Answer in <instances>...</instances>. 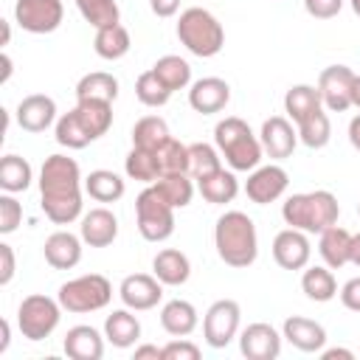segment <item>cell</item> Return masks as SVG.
<instances>
[{
	"label": "cell",
	"instance_id": "56",
	"mask_svg": "<svg viewBox=\"0 0 360 360\" xmlns=\"http://www.w3.org/2000/svg\"><path fill=\"white\" fill-rule=\"evenodd\" d=\"M352 107L360 110V73H354V82H352Z\"/></svg>",
	"mask_w": 360,
	"mask_h": 360
},
{
	"label": "cell",
	"instance_id": "43",
	"mask_svg": "<svg viewBox=\"0 0 360 360\" xmlns=\"http://www.w3.org/2000/svg\"><path fill=\"white\" fill-rule=\"evenodd\" d=\"M135 96H138V101L141 104H146V107H163L169 98H172V90L158 79V73L149 68V70H143L138 79H135Z\"/></svg>",
	"mask_w": 360,
	"mask_h": 360
},
{
	"label": "cell",
	"instance_id": "16",
	"mask_svg": "<svg viewBox=\"0 0 360 360\" xmlns=\"http://www.w3.org/2000/svg\"><path fill=\"white\" fill-rule=\"evenodd\" d=\"M259 141H262V149H264L273 160H284V158H290V155L295 152L298 129H292L290 118H284V115H270V118L262 124Z\"/></svg>",
	"mask_w": 360,
	"mask_h": 360
},
{
	"label": "cell",
	"instance_id": "42",
	"mask_svg": "<svg viewBox=\"0 0 360 360\" xmlns=\"http://www.w3.org/2000/svg\"><path fill=\"white\" fill-rule=\"evenodd\" d=\"M124 172H127L129 180H138V183H155V180L160 177L155 152H149V149H138V146H132V152L127 155V160H124Z\"/></svg>",
	"mask_w": 360,
	"mask_h": 360
},
{
	"label": "cell",
	"instance_id": "5",
	"mask_svg": "<svg viewBox=\"0 0 360 360\" xmlns=\"http://www.w3.org/2000/svg\"><path fill=\"white\" fill-rule=\"evenodd\" d=\"M177 39L188 53H194L200 59H211L222 51L225 31H222L219 20L211 11H205L200 6H191L177 20Z\"/></svg>",
	"mask_w": 360,
	"mask_h": 360
},
{
	"label": "cell",
	"instance_id": "30",
	"mask_svg": "<svg viewBox=\"0 0 360 360\" xmlns=\"http://www.w3.org/2000/svg\"><path fill=\"white\" fill-rule=\"evenodd\" d=\"M84 191H87L96 202H118V200L124 197L127 186H124V180H121L115 172H110V169H96V172H90V174L84 177Z\"/></svg>",
	"mask_w": 360,
	"mask_h": 360
},
{
	"label": "cell",
	"instance_id": "11",
	"mask_svg": "<svg viewBox=\"0 0 360 360\" xmlns=\"http://www.w3.org/2000/svg\"><path fill=\"white\" fill-rule=\"evenodd\" d=\"M352 82L354 70L346 65H329L318 76V93L329 112H346L352 107Z\"/></svg>",
	"mask_w": 360,
	"mask_h": 360
},
{
	"label": "cell",
	"instance_id": "23",
	"mask_svg": "<svg viewBox=\"0 0 360 360\" xmlns=\"http://www.w3.org/2000/svg\"><path fill=\"white\" fill-rule=\"evenodd\" d=\"M152 270H155V276H158L166 287H180V284H186L188 276H191V262H188V256H186L183 250H177V248H163V250H158V256L152 259Z\"/></svg>",
	"mask_w": 360,
	"mask_h": 360
},
{
	"label": "cell",
	"instance_id": "33",
	"mask_svg": "<svg viewBox=\"0 0 360 360\" xmlns=\"http://www.w3.org/2000/svg\"><path fill=\"white\" fill-rule=\"evenodd\" d=\"M34 180V172H31V163L20 155H3L0 160V188L8 191V194H17V191H25Z\"/></svg>",
	"mask_w": 360,
	"mask_h": 360
},
{
	"label": "cell",
	"instance_id": "29",
	"mask_svg": "<svg viewBox=\"0 0 360 360\" xmlns=\"http://www.w3.org/2000/svg\"><path fill=\"white\" fill-rule=\"evenodd\" d=\"M129 45H132L129 31H127L121 22H115V25H104V28H96L93 48H96V53H98L101 59L115 62V59H121V56H127V53H129Z\"/></svg>",
	"mask_w": 360,
	"mask_h": 360
},
{
	"label": "cell",
	"instance_id": "53",
	"mask_svg": "<svg viewBox=\"0 0 360 360\" xmlns=\"http://www.w3.org/2000/svg\"><path fill=\"white\" fill-rule=\"evenodd\" d=\"M349 143L360 152V115H354V118L349 121Z\"/></svg>",
	"mask_w": 360,
	"mask_h": 360
},
{
	"label": "cell",
	"instance_id": "48",
	"mask_svg": "<svg viewBox=\"0 0 360 360\" xmlns=\"http://www.w3.org/2000/svg\"><path fill=\"white\" fill-rule=\"evenodd\" d=\"M340 304L352 312H360V276L357 278H349L343 287H340Z\"/></svg>",
	"mask_w": 360,
	"mask_h": 360
},
{
	"label": "cell",
	"instance_id": "25",
	"mask_svg": "<svg viewBox=\"0 0 360 360\" xmlns=\"http://www.w3.org/2000/svg\"><path fill=\"white\" fill-rule=\"evenodd\" d=\"M321 242H318V253L323 259L326 267L332 270H340L343 264H349V250H352V233L346 228H340L338 222L329 225L323 233H318Z\"/></svg>",
	"mask_w": 360,
	"mask_h": 360
},
{
	"label": "cell",
	"instance_id": "4",
	"mask_svg": "<svg viewBox=\"0 0 360 360\" xmlns=\"http://www.w3.org/2000/svg\"><path fill=\"white\" fill-rule=\"evenodd\" d=\"M214 143L233 172H253L264 155L259 135H253L248 121L236 115H228L214 127Z\"/></svg>",
	"mask_w": 360,
	"mask_h": 360
},
{
	"label": "cell",
	"instance_id": "9",
	"mask_svg": "<svg viewBox=\"0 0 360 360\" xmlns=\"http://www.w3.org/2000/svg\"><path fill=\"white\" fill-rule=\"evenodd\" d=\"M239 318L242 309L233 298H219L208 307L202 318V338L211 349H225L239 335Z\"/></svg>",
	"mask_w": 360,
	"mask_h": 360
},
{
	"label": "cell",
	"instance_id": "12",
	"mask_svg": "<svg viewBox=\"0 0 360 360\" xmlns=\"http://www.w3.org/2000/svg\"><path fill=\"white\" fill-rule=\"evenodd\" d=\"M287 183H290V177H287V172H284L281 166H276V163H270V166H256V169L250 172L248 183H245V194H248L250 202L267 205V202H276V200L287 191Z\"/></svg>",
	"mask_w": 360,
	"mask_h": 360
},
{
	"label": "cell",
	"instance_id": "34",
	"mask_svg": "<svg viewBox=\"0 0 360 360\" xmlns=\"http://www.w3.org/2000/svg\"><path fill=\"white\" fill-rule=\"evenodd\" d=\"M295 129H298V141L309 149H323L332 138V124H329V115L323 112V107L309 112L307 118H301L295 124Z\"/></svg>",
	"mask_w": 360,
	"mask_h": 360
},
{
	"label": "cell",
	"instance_id": "3",
	"mask_svg": "<svg viewBox=\"0 0 360 360\" xmlns=\"http://www.w3.org/2000/svg\"><path fill=\"white\" fill-rule=\"evenodd\" d=\"M281 217L290 228H298L304 233H323L329 225L338 222L340 205L332 191L315 188V191L287 197V202L281 205Z\"/></svg>",
	"mask_w": 360,
	"mask_h": 360
},
{
	"label": "cell",
	"instance_id": "32",
	"mask_svg": "<svg viewBox=\"0 0 360 360\" xmlns=\"http://www.w3.org/2000/svg\"><path fill=\"white\" fill-rule=\"evenodd\" d=\"M321 107H323L321 93H318V87H312V84H292V87L287 90V96H284V112H287V118H292L295 124H298L301 118H307L309 112L321 110Z\"/></svg>",
	"mask_w": 360,
	"mask_h": 360
},
{
	"label": "cell",
	"instance_id": "1",
	"mask_svg": "<svg viewBox=\"0 0 360 360\" xmlns=\"http://www.w3.org/2000/svg\"><path fill=\"white\" fill-rule=\"evenodd\" d=\"M82 169L68 155H48L39 169L42 211L56 225H70L82 217Z\"/></svg>",
	"mask_w": 360,
	"mask_h": 360
},
{
	"label": "cell",
	"instance_id": "27",
	"mask_svg": "<svg viewBox=\"0 0 360 360\" xmlns=\"http://www.w3.org/2000/svg\"><path fill=\"white\" fill-rule=\"evenodd\" d=\"M197 188H200V194H202L205 202H211V205H225V202H233V197L239 194V180H236L233 169H231V172L217 169V172L200 177V180H197Z\"/></svg>",
	"mask_w": 360,
	"mask_h": 360
},
{
	"label": "cell",
	"instance_id": "57",
	"mask_svg": "<svg viewBox=\"0 0 360 360\" xmlns=\"http://www.w3.org/2000/svg\"><path fill=\"white\" fill-rule=\"evenodd\" d=\"M8 76H11V56L3 53V82H8Z\"/></svg>",
	"mask_w": 360,
	"mask_h": 360
},
{
	"label": "cell",
	"instance_id": "51",
	"mask_svg": "<svg viewBox=\"0 0 360 360\" xmlns=\"http://www.w3.org/2000/svg\"><path fill=\"white\" fill-rule=\"evenodd\" d=\"M146 357H152V360H163V349H158V346H152V343L138 346V349H135V360H146Z\"/></svg>",
	"mask_w": 360,
	"mask_h": 360
},
{
	"label": "cell",
	"instance_id": "41",
	"mask_svg": "<svg viewBox=\"0 0 360 360\" xmlns=\"http://www.w3.org/2000/svg\"><path fill=\"white\" fill-rule=\"evenodd\" d=\"M76 8L93 28L121 22V8L115 0H76Z\"/></svg>",
	"mask_w": 360,
	"mask_h": 360
},
{
	"label": "cell",
	"instance_id": "35",
	"mask_svg": "<svg viewBox=\"0 0 360 360\" xmlns=\"http://www.w3.org/2000/svg\"><path fill=\"white\" fill-rule=\"evenodd\" d=\"M172 135H169V124L160 118V115H143L135 121L132 127V146L138 149H149L155 152L160 143H166Z\"/></svg>",
	"mask_w": 360,
	"mask_h": 360
},
{
	"label": "cell",
	"instance_id": "24",
	"mask_svg": "<svg viewBox=\"0 0 360 360\" xmlns=\"http://www.w3.org/2000/svg\"><path fill=\"white\" fill-rule=\"evenodd\" d=\"M200 318H197V309L191 301H183V298H172L163 304L160 309V326L172 335V338H188L194 329H197Z\"/></svg>",
	"mask_w": 360,
	"mask_h": 360
},
{
	"label": "cell",
	"instance_id": "45",
	"mask_svg": "<svg viewBox=\"0 0 360 360\" xmlns=\"http://www.w3.org/2000/svg\"><path fill=\"white\" fill-rule=\"evenodd\" d=\"M20 222H22V205L17 202V197L8 191L0 194V233L3 236L14 233L20 228Z\"/></svg>",
	"mask_w": 360,
	"mask_h": 360
},
{
	"label": "cell",
	"instance_id": "13",
	"mask_svg": "<svg viewBox=\"0 0 360 360\" xmlns=\"http://www.w3.org/2000/svg\"><path fill=\"white\" fill-rule=\"evenodd\" d=\"M118 295H121L124 307H129L135 312H143V309H152V307L160 304L163 281L158 276H149V273H132V276H127L121 281Z\"/></svg>",
	"mask_w": 360,
	"mask_h": 360
},
{
	"label": "cell",
	"instance_id": "20",
	"mask_svg": "<svg viewBox=\"0 0 360 360\" xmlns=\"http://www.w3.org/2000/svg\"><path fill=\"white\" fill-rule=\"evenodd\" d=\"M79 236L90 248H107V245H112L115 236H118V219H115V214L110 208H90L82 217Z\"/></svg>",
	"mask_w": 360,
	"mask_h": 360
},
{
	"label": "cell",
	"instance_id": "15",
	"mask_svg": "<svg viewBox=\"0 0 360 360\" xmlns=\"http://www.w3.org/2000/svg\"><path fill=\"white\" fill-rule=\"evenodd\" d=\"M309 256H312V248H309V239L304 231L298 228H284L276 233L273 239V259L278 267L284 270H304L309 264Z\"/></svg>",
	"mask_w": 360,
	"mask_h": 360
},
{
	"label": "cell",
	"instance_id": "59",
	"mask_svg": "<svg viewBox=\"0 0 360 360\" xmlns=\"http://www.w3.org/2000/svg\"><path fill=\"white\" fill-rule=\"evenodd\" d=\"M349 3H352V8H354V14L360 17V0H349Z\"/></svg>",
	"mask_w": 360,
	"mask_h": 360
},
{
	"label": "cell",
	"instance_id": "52",
	"mask_svg": "<svg viewBox=\"0 0 360 360\" xmlns=\"http://www.w3.org/2000/svg\"><path fill=\"white\" fill-rule=\"evenodd\" d=\"M321 357H323V360H354V352L335 346V349H321Z\"/></svg>",
	"mask_w": 360,
	"mask_h": 360
},
{
	"label": "cell",
	"instance_id": "38",
	"mask_svg": "<svg viewBox=\"0 0 360 360\" xmlns=\"http://www.w3.org/2000/svg\"><path fill=\"white\" fill-rule=\"evenodd\" d=\"M152 70L158 73V79H160L172 93L191 84V65H188L183 56L166 53V56H160V59L152 65Z\"/></svg>",
	"mask_w": 360,
	"mask_h": 360
},
{
	"label": "cell",
	"instance_id": "21",
	"mask_svg": "<svg viewBox=\"0 0 360 360\" xmlns=\"http://www.w3.org/2000/svg\"><path fill=\"white\" fill-rule=\"evenodd\" d=\"M281 335L287 338V343H292L298 352H321L326 346V329L312 321V318H304V315H292L284 321V329Z\"/></svg>",
	"mask_w": 360,
	"mask_h": 360
},
{
	"label": "cell",
	"instance_id": "28",
	"mask_svg": "<svg viewBox=\"0 0 360 360\" xmlns=\"http://www.w3.org/2000/svg\"><path fill=\"white\" fill-rule=\"evenodd\" d=\"M87 129V135L93 141H98L101 135H107V129L112 127V101H101V98H84L73 107Z\"/></svg>",
	"mask_w": 360,
	"mask_h": 360
},
{
	"label": "cell",
	"instance_id": "37",
	"mask_svg": "<svg viewBox=\"0 0 360 360\" xmlns=\"http://www.w3.org/2000/svg\"><path fill=\"white\" fill-rule=\"evenodd\" d=\"M118 96V79L112 73H104V70H93L87 76L79 79L76 84V98L84 101V98H101V101H115Z\"/></svg>",
	"mask_w": 360,
	"mask_h": 360
},
{
	"label": "cell",
	"instance_id": "39",
	"mask_svg": "<svg viewBox=\"0 0 360 360\" xmlns=\"http://www.w3.org/2000/svg\"><path fill=\"white\" fill-rule=\"evenodd\" d=\"M155 160L160 174H188V146L174 138L155 149Z\"/></svg>",
	"mask_w": 360,
	"mask_h": 360
},
{
	"label": "cell",
	"instance_id": "44",
	"mask_svg": "<svg viewBox=\"0 0 360 360\" xmlns=\"http://www.w3.org/2000/svg\"><path fill=\"white\" fill-rule=\"evenodd\" d=\"M217 169H222V160H219V152L211 143L200 141V143L188 146V174L194 180H200V177H205V174H211Z\"/></svg>",
	"mask_w": 360,
	"mask_h": 360
},
{
	"label": "cell",
	"instance_id": "2",
	"mask_svg": "<svg viewBox=\"0 0 360 360\" xmlns=\"http://www.w3.org/2000/svg\"><path fill=\"white\" fill-rule=\"evenodd\" d=\"M214 248L231 267H250L259 256V233L245 211H225L214 225Z\"/></svg>",
	"mask_w": 360,
	"mask_h": 360
},
{
	"label": "cell",
	"instance_id": "54",
	"mask_svg": "<svg viewBox=\"0 0 360 360\" xmlns=\"http://www.w3.org/2000/svg\"><path fill=\"white\" fill-rule=\"evenodd\" d=\"M349 262L354 267H360V233H352V250H349Z\"/></svg>",
	"mask_w": 360,
	"mask_h": 360
},
{
	"label": "cell",
	"instance_id": "31",
	"mask_svg": "<svg viewBox=\"0 0 360 360\" xmlns=\"http://www.w3.org/2000/svg\"><path fill=\"white\" fill-rule=\"evenodd\" d=\"M301 290L309 301L315 304H326L338 295V281L332 276V267H307L301 276Z\"/></svg>",
	"mask_w": 360,
	"mask_h": 360
},
{
	"label": "cell",
	"instance_id": "58",
	"mask_svg": "<svg viewBox=\"0 0 360 360\" xmlns=\"http://www.w3.org/2000/svg\"><path fill=\"white\" fill-rule=\"evenodd\" d=\"M8 39H11V28H8V22L3 20V45H8Z\"/></svg>",
	"mask_w": 360,
	"mask_h": 360
},
{
	"label": "cell",
	"instance_id": "14",
	"mask_svg": "<svg viewBox=\"0 0 360 360\" xmlns=\"http://www.w3.org/2000/svg\"><path fill=\"white\" fill-rule=\"evenodd\" d=\"M281 338L270 323H248L239 335V352L248 360H276L281 354Z\"/></svg>",
	"mask_w": 360,
	"mask_h": 360
},
{
	"label": "cell",
	"instance_id": "40",
	"mask_svg": "<svg viewBox=\"0 0 360 360\" xmlns=\"http://www.w3.org/2000/svg\"><path fill=\"white\" fill-rule=\"evenodd\" d=\"M56 143L59 146H68V149H84L87 143H93V138L87 135L82 118L76 110L65 112L56 118Z\"/></svg>",
	"mask_w": 360,
	"mask_h": 360
},
{
	"label": "cell",
	"instance_id": "17",
	"mask_svg": "<svg viewBox=\"0 0 360 360\" xmlns=\"http://www.w3.org/2000/svg\"><path fill=\"white\" fill-rule=\"evenodd\" d=\"M231 101V84L219 76H205V79H197L188 90V104L194 112H202V115H211V112H219L225 110V104Z\"/></svg>",
	"mask_w": 360,
	"mask_h": 360
},
{
	"label": "cell",
	"instance_id": "49",
	"mask_svg": "<svg viewBox=\"0 0 360 360\" xmlns=\"http://www.w3.org/2000/svg\"><path fill=\"white\" fill-rule=\"evenodd\" d=\"M17 262H14V250L8 242H0V284H8L14 278Z\"/></svg>",
	"mask_w": 360,
	"mask_h": 360
},
{
	"label": "cell",
	"instance_id": "50",
	"mask_svg": "<svg viewBox=\"0 0 360 360\" xmlns=\"http://www.w3.org/2000/svg\"><path fill=\"white\" fill-rule=\"evenodd\" d=\"M149 8L158 17H174L180 8V0H149Z\"/></svg>",
	"mask_w": 360,
	"mask_h": 360
},
{
	"label": "cell",
	"instance_id": "19",
	"mask_svg": "<svg viewBox=\"0 0 360 360\" xmlns=\"http://www.w3.org/2000/svg\"><path fill=\"white\" fill-rule=\"evenodd\" d=\"M82 236L70 233V231H56L45 239L42 245V253H45V262L53 267V270H73L79 262H82Z\"/></svg>",
	"mask_w": 360,
	"mask_h": 360
},
{
	"label": "cell",
	"instance_id": "22",
	"mask_svg": "<svg viewBox=\"0 0 360 360\" xmlns=\"http://www.w3.org/2000/svg\"><path fill=\"white\" fill-rule=\"evenodd\" d=\"M62 349H65V354L70 360H101V354H104V338L98 335V329H93L87 323H79V326L68 329Z\"/></svg>",
	"mask_w": 360,
	"mask_h": 360
},
{
	"label": "cell",
	"instance_id": "55",
	"mask_svg": "<svg viewBox=\"0 0 360 360\" xmlns=\"http://www.w3.org/2000/svg\"><path fill=\"white\" fill-rule=\"evenodd\" d=\"M8 338H11V326L8 321H0V354L8 349Z\"/></svg>",
	"mask_w": 360,
	"mask_h": 360
},
{
	"label": "cell",
	"instance_id": "26",
	"mask_svg": "<svg viewBox=\"0 0 360 360\" xmlns=\"http://www.w3.org/2000/svg\"><path fill=\"white\" fill-rule=\"evenodd\" d=\"M104 338L115 346V349H129L138 343L141 338V321L132 315V309H112L104 321Z\"/></svg>",
	"mask_w": 360,
	"mask_h": 360
},
{
	"label": "cell",
	"instance_id": "36",
	"mask_svg": "<svg viewBox=\"0 0 360 360\" xmlns=\"http://www.w3.org/2000/svg\"><path fill=\"white\" fill-rule=\"evenodd\" d=\"M155 191L172 205V208H186L194 197V183L191 174H160L155 183Z\"/></svg>",
	"mask_w": 360,
	"mask_h": 360
},
{
	"label": "cell",
	"instance_id": "10",
	"mask_svg": "<svg viewBox=\"0 0 360 360\" xmlns=\"http://www.w3.org/2000/svg\"><path fill=\"white\" fill-rule=\"evenodd\" d=\"M62 0H17L14 20L28 34H51L62 25Z\"/></svg>",
	"mask_w": 360,
	"mask_h": 360
},
{
	"label": "cell",
	"instance_id": "7",
	"mask_svg": "<svg viewBox=\"0 0 360 360\" xmlns=\"http://www.w3.org/2000/svg\"><path fill=\"white\" fill-rule=\"evenodd\" d=\"M135 219L146 242H163L174 233V208L155 191L152 183L135 197Z\"/></svg>",
	"mask_w": 360,
	"mask_h": 360
},
{
	"label": "cell",
	"instance_id": "18",
	"mask_svg": "<svg viewBox=\"0 0 360 360\" xmlns=\"http://www.w3.org/2000/svg\"><path fill=\"white\" fill-rule=\"evenodd\" d=\"M56 121V101L45 93H31L17 104V124L25 132H45Z\"/></svg>",
	"mask_w": 360,
	"mask_h": 360
},
{
	"label": "cell",
	"instance_id": "46",
	"mask_svg": "<svg viewBox=\"0 0 360 360\" xmlns=\"http://www.w3.org/2000/svg\"><path fill=\"white\" fill-rule=\"evenodd\" d=\"M163 360H200V346L188 338H174L163 346Z\"/></svg>",
	"mask_w": 360,
	"mask_h": 360
},
{
	"label": "cell",
	"instance_id": "47",
	"mask_svg": "<svg viewBox=\"0 0 360 360\" xmlns=\"http://www.w3.org/2000/svg\"><path fill=\"white\" fill-rule=\"evenodd\" d=\"M304 8L315 20H332V17L340 14L343 0H304Z\"/></svg>",
	"mask_w": 360,
	"mask_h": 360
},
{
	"label": "cell",
	"instance_id": "8",
	"mask_svg": "<svg viewBox=\"0 0 360 360\" xmlns=\"http://www.w3.org/2000/svg\"><path fill=\"white\" fill-rule=\"evenodd\" d=\"M59 318H62L59 298L53 301V298L42 295V292L25 295L20 301V309H17V326H20L22 338H28V340L51 338V332L59 326Z\"/></svg>",
	"mask_w": 360,
	"mask_h": 360
},
{
	"label": "cell",
	"instance_id": "60",
	"mask_svg": "<svg viewBox=\"0 0 360 360\" xmlns=\"http://www.w3.org/2000/svg\"><path fill=\"white\" fill-rule=\"evenodd\" d=\"M357 217H360V202H357Z\"/></svg>",
	"mask_w": 360,
	"mask_h": 360
},
{
	"label": "cell",
	"instance_id": "6",
	"mask_svg": "<svg viewBox=\"0 0 360 360\" xmlns=\"http://www.w3.org/2000/svg\"><path fill=\"white\" fill-rule=\"evenodd\" d=\"M59 304L68 312L84 315V312H96L104 309L112 298V284L101 276V273H87L79 278H70L59 287Z\"/></svg>",
	"mask_w": 360,
	"mask_h": 360
}]
</instances>
